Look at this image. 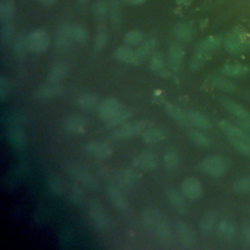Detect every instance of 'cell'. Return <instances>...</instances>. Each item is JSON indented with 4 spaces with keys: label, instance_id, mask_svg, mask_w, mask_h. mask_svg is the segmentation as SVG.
I'll list each match as a JSON object with an SVG mask.
<instances>
[{
    "label": "cell",
    "instance_id": "4dcf8cb0",
    "mask_svg": "<svg viewBox=\"0 0 250 250\" xmlns=\"http://www.w3.org/2000/svg\"><path fill=\"white\" fill-rule=\"evenodd\" d=\"M223 104L227 108V110L229 111L232 115H234L238 120H243L250 117V112L242 105L238 104L237 103H234L233 101L224 100Z\"/></svg>",
    "mask_w": 250,
    "mask_h": 250
},
{
    "label": "cell",
    "instance_id": "b9f144b4",
    "mask_svg": "<svg viewBox=\"0 0 250 250\" xmlns=\"http://www.w3.org/2000/svg\"><path fill=\"white\" fill-rule=\"evenodd\" d=\"M48 187L50 191L55 195H62L64 192V184L57 175H51L48 178Z\"/></svg>",
    "mask_w": 250,
    "mask_h": 250
},
{
    "label": "cell",
    "instance_id": "52a82bcc",
    "mask_svg": "<svg viewBox=\"0 0 250 250\" xmlns=\"http://www.w3.org/2000/svg\"><path fill=\"white\" fill-rule=\"evenodd\" d=\"M84 151L94 157L98 158H106L112 154L113 148L111 145L106 142L101 141H90L84 144L83 146Z\"/></svg>",
    "mask_w": 250,
    "mask_h": 250
},
{
    "label": "cell",
    "instance_id": "836d02e7",
    "mask_svg": "<svg viewBox=\"0 0 250 250\" xmlns=\"http://www.w3.org/2000/svg\"><path fill=\"white\" fill-rule=\"evenodd\" d=\"M188 117L190 122V124L200 128V129H209L211 127V123L209 119L202 114L201 112L197 110H188Z\"/></svg>",
    "mask_w": 250,
    "mask_h": 250
},
{
    "label": "cell",
    "instance_id": "f5cc1de1",
    "mask_svg": "<svg viewBox=\"0 0 250 250\" xmlns=\"http://www.w3.org/2000/svg\"><path fill=\"white\" fill-rule=\"evenodd\" d=\"M14 33V25L12 21L4 22L1 25V41L2 43L8 42Z\"/></svg>",
    "mask_w": 250,
    "mask_h": 250
},
{
    "label": "cell",
    "instance_id": "60d3db41",
    "mask_svg": "<svg viewBox=\"0 0 250 250\" xmlns=\"http://www.w3.org/2000/svg\"><path fill=\"white\" fill-rule=\"evenodd\" d=\"M26 51H28V49H27V45H26L25 36L18 35L15 38L14 44H13L14 55L16 56V58L21 59V58H23L25 56Z\"/></svg>",
    "mask_w": 250,
    "mask_h": 250
},
{
    "label": "cell",
    "instance_id": "7402d4cb",
    "mask_svg": "<svg viewBox=\"0 0 250 250\" xmlns=\"http://www.w3.org/2000/svg\"><path fill=\"white\" fill-rule=\"evenodd\" d=\"M166 197L170 205L180 214H186L188 212V206L183 197V193H180L175 188H169L166 190Z\"/></svg>",
    "mask_w": 250,
    "mask_h": 250
},
{
    "label": "cell",
    "instance_id": "6f0895ef",
    "mask_svg": "<svg viewBox=\"0 0 250 250\" xmlns=\"http://www.w3.org/2000/svg\"><path fill=\"white\" fill-rule=\"evenodd\" d=\"M238 121H239V124L241 125V127H242L244 130L250 132V117L247 118V119L238 120Z\"/></svg>",
    "mask_w": 250,
    "mask_h": 250
},
{
    "label": "cell",
    "instance_id": "ac0fdd59",
    "mask_svg": "<svg viewBox=\"0 0 250 250\" xmlns=\"http://www.w3.org/2000/svg\"><path fill=\"white\" fill-rule=\"evenodd\" d=\"M185 58V51L181 44L173 43L168 50V61L172 70L178 72L181 70Z\"/></svg>",
    "mask_w": 250,
    "mask_h": 250
},
{
    "label": "cell",
    "instance_id": "f907efd6",
    "mask_svg": "<svg viewBox=\"0 0 250 250\" xmlns=\"http://www.w3.org/2000/svg\"><path fill=\"white\" fill-rule=\"evenodd\" d=\"M211 55H207L201 52H197L195 51L191 60H190V68L192 70H197L200 67H202L204 65V63L208 61V59L210 58Z\"/></svg>",
    "mask_w": 250,
    "mask_h": 250
},
{
    "label": "cell",
    "instance_id": "f6af8a7d",
    "mask_svg": "<svg viewBox=\"0 0 250 250\" xmlns=\"http://www.w3.org/2000/svg\"><path fill=\"white\" fill-rule=\"evenodd\" d=\"M149 68L157 73H160L165 68V60L160 52H155L151 55L149 60Z\"/></svg>",
    "mask_w": 250,
    "mask_h": 250
},
{
    "label": "cell",
    "instance_id": "d6a6232c",
    "mask_svg": "<svg viewBox=\"0 0 250 250\" xmlns=\"http://www.w3.org/2000/svg\"><path fill=\"white\" fill-rule=\"evenodd\" d=\"M133 115V110L127 107H122L117 113H115L111 118L105 121L107 127H114L117 125L124 124Z\"/></svg>",
    "mask_w": 250,
    "mask_h": 250
},
{
    "label": "cell",
    "instance_id": "5b68a950",
    "mask_svg": "<svg viewBox=\"0 0 250 250\" xmlns=\"http://www.w3.org/2000/svg\"><path fill=\"white\" fill-rule=\"evenodd\" d=\"M89 218L93 225L99 229H105L110 225L109 217L104 207L97 200H92L88 205Z\"/></svg>",
    "mask_w": 250,
    "mask_h": 250
},
{
    "label": "cell",
    "instance_id": "7bdbcfd3",
    "mask_svg": "<svg viewBox=\"0 0 250 250\" xmlns=\"http://www.w3.org/2000/svg\"><path fill=\"white\" fill-rule=\"evenodd\" d=\"M108 35L106 28L104 26H100L97 30L95 40H94V49L96 51H102L107 44Z\"/></svg>",
    "mask_w": 250,
    "mask_h": 250
},
{
    "label": "cell",
    "instance_id": "ee69618b",
    "mask_svg": "<svg viewBox=\"0 0 250 250\" xmlns=\"http://www.w3.org/2000/svg\"><path fill=\"white\" fill-rule=\"evenodd\" d=\"M155 45H156V42L153 38H148L146 40H143V42L139 45V47L136 50L140 59L143 60L144 58L150 55L152 50L154 49Z\"/></svg>",
    "mask_w": 250,
    "mask_h": 250
},
{
    "label": "cell",
    "instance_id": "ba28073f",
    "mask_svg": "<svg viewBox=\"0 0 250 250\" xmlns=\"http://www.w3.org/2000/svg\"><path fill=\"white\" fill-rule=\"evenodd\" d=\"M157 155L152 150H144L133 160V166L142 171H152L157 167Z\"/></svg>",
    "mask_w": 250,
    "mask_h": 250
},
{
    "label": "cell",
    "instance_id": "11a10c76",
    "mask_svg": "<svg viewBox=\"0 0 250 250\" xmlns=\"http://www.w3.org/2000/svg\"><path fill=\"white\" fill-rule=\"evenodd\" d=\"M9 81L4 77H0V101L4 102L9 93Z\"/></svg>",
    "mask_w": 250,
    "mask_h": 250
},
{
    "label": "cell",
    "instance_id": "681fc988",
    "mask_svg": "<svg viewBox=\"0 0 250 250\" xmlns=\"http://www.w3.org/2000/svg\"><path fill=\"white\" fill-rule=\"evenodd\" d=\"M72 30V37L74 42H77L79 44H85L88 39L89 35L87 32V29L82 25H74L71 27Z\"/></svg>",
    "mask_w": 250,
    "mask_h": 250
},
{
    "label": "cell",
    "instance_id": "91938a15",
    "mask_svg": "<svg viewBox=\"0 0 250 250\" xmlns=\"http://www.w3.org/2000/svg\"><path fill=\"white\" fill-rule=\"evenodd\" d=\"M39 2H41L44 5H51L55 2V0H39Z\"/></svg>",
    "mask_w": 250,
    "mask_h": 250
},
{
    "label": "cell",
    "instance_id": "6125c7cd",
    "mask_svg": "<svg viewBox=\"0 0 250 250\" xmlns=\"http://www.w3.org/2000/svg\"><path fill=\"white\" fill-rule=\"evenodd\" d=\"M181 1H185V2H188V1H191V0H181Z\"/></svg>",
    "mask_w": 250,
    "mask_h": 250
},
{
    "label": "cell",
    "instance_id": "74e56055",
    "mask_svg": "<svg viewBox=\"0 0 250 250\" xmlns=\"http://www.w3.org/2000/svg\"><path fill=\"white\" fill-rule=\"evenodd\" d=\"M181 162L180 154L175 149H168L163 154V166L167 170L176 169Z\"/></svg>",
    "mask_w": 250,
    "mask_h": 250
},
{
    "label": "cell",
    "instance_id": "9a60e30c",
    "mask_svg": "<svg viewBox=\"0 0 250 250\" xmlns=\"http://www.w3.org/2000/svg\"><path fill=\"white\" fill-rule=\"evenodd\" d=\"M158 240L166 246H169L174 241V234L169 222L163 217L153 228Z\"/></svg>",
    "mask_w": 250,
    "mask_h": 250
},
{
    "label": "cell",
    "instance_id": "f35d334b",
    "mask_svg": "<svg viewBox=\"0 0 250 250\" xmlns=\"http://www.w3.org/2000/svg\"><path fill=\"white\" fill-rule=\"evenodd\" d=\"M221 72L227 76H241L248 72V67L240 63H228L222 67Z\"/></svg>",
    "mask_w": 250,
    "mask_h": 250
},
{
    "label": "cell",
    "instance_id": "7dc6e473",
    "mask_svg": "<svg viewBox=\"0 0 250 250\" xmlns=\"http://www.w3.org/2000/svg\"><path fill=\"white\" fill-rule=\"evenodd\" d=\"M144 40V34L141 30L133 29L128 31L124 36V42L128 46H139Z\"/></svg>",
    "mask_w": 250,
    "mask_h": 250
},
{
    "label": "cell",
    "instance_id": "d4e9b609",
    "mask_svg": "<svg viewBox=\"0 0 250 250\" xmlns=\"http://www.w3.org/2000/svg\"><path fill=\"white\" fill-rule=\"evenodd\" d=\"M167 137L165 130L161 128H147L142 134V139L144 143L147 145H155L164 141Z\"/></svg>",
    "mask_w": 250,
    "mask_h": 250
},
{
    "label": "cell",
    "instance_id": "4fadbf2b",
    "mask_svg": "<svg viewBox=\"0 0 250 250\" xmlns=\"http://www.w3.org/2000/svg\"><path fill=\"white\" fill-rule=\"evenodd\" d=\"M176 230L181 243L186 247H190L195 242V233L192 228L184 221L176 222Z\"/></svg>",
    "mask_w": 250,
    "mask_h": 250
},
{
    "label": "cell",
    "instance_id": "603a6c76",
    "mask_svg": "<svg viewBox=\"0 0 250 250\" xmlns=\"http://www.w3.org/2000/svg\"><path fill=\"white\" fill-rule=\"evenodd\" d=\"M217 235L224 241L230 240L235 233V225L230 219H221L217 225Z\"/></svg>",
    "mask_w": 250,
    "mask_h": 250
},
{
    "label": "cell",
    "instance_id": "1f68e13d",
    "mask_svg": "<svg viewBox=\"0 0 250 250\" xmlns=\"http://www.w3.org/2000/svg\"><path fill=\"white\" fill-rule=\"evenodd\" d=\"M189 140L197 146L202 148H209L212 146V140L204 133L197 130H190L188 133Z\"/></svg>",
    "mask_w": 250,
    "mask_h": 250
},
{
    "label": "cell",
    "instance_id": "8d00e7d4",
    "mask_svg": "<svg viewBox=\"0 0 250 250\" xmlns=\"http://www.w3.org/2000/svg\"><path fill=\"white\" fill-rule=\"evenodd\" d=\"M209 81L213 87L224 92H232L235 90V84L227 78L221 76H210Z\"/></svg>",
    "mask_w": 250,
    "mask_h": 250
},
{
    "label": "cell",
    "instance_id": "d590c367",
    "mask_svg": "<svg viewBox=\"0 0 250 250\" xmlns=\"http://www.w3.org/2000/svg\"><path fill=\"white\" fill-rule=\"evenodd\" d=\"M216 224V214L213 211H207L202 216L200 223H199V229L203 234H209Z\"/></svg>",
    "mask_w": 250,
    "mask_h": 250
},
{
    "label": "cell",
    "instance_id": "94428289",
    "mask_svg": "<svg viewBox=\"0 0 250 250\" xmlns=\"http://www.w3.org/2000/svg\"><path fill=\"white\" fill-rule=\"evenodd\" d=\"M78 2L83 5V4H86L88 2V0H78Z\"/></svg>",
    "mask_w": 250,
    "mask_h": 250
},
{
    "label": "cell",
    "instance_id": "ab89813d",
    "mask_svg": "<svg viewBox=\"0 0 250 250\" xmlns=\"http://www.w3.org/2000/svg\"><path fill=\"white\" fill-rule=\"evenodd\" d=\"M82 185H79V183H72L69 188L68 193V201L73 204L77 205L80 204L84 199V189L81 187Z\"/></svg>",
    "mask_w": 250,
    "mask_h": 250
},
{
    "label": "cell",
    "instance_id": "44dd1931",
    "mask_svg": "<svg viewBox=\"0 0 250 250\" xmlns=\"http://www.w3.org/2000/svg\"><path fill=\"white\" fill-rule=\"evenodd\" d=\"M106 193H107V196H108L109 200L111 201L112 205L116 209H118L120 211H126L128 209V207H129L128 199L126 198V196L123 194V192L119 188H117L114 186H109V187H107Z\"/></svg>",
    "mask_w": 250,
    "mask_h": 250
},
{
    "label": "cell",
    "instance_id": "f546056e",
    "mask_svg": "<svg viewBox=\"0 0 250 250\" xmlns=\"http://www.w3.org/2000/svg\"><path fill=\"white\" fill-rule=\"evenodd\" d=\"M221 44V38L219 36H209L202 41H200L196 48L195 51L201 52L207 55H211V53L216 50Z\"/></svg>",
    "mask_w": 250,
    "mask_h": 250
},
{
    "label": "cell",
    "instance_id": "5bb4252c",
    "mask_svg": "<svg viewBox=\"0 0 250 250\" xmlns=\"http://www.w3.org/2000/svg\"><path fill=\"white\" fill-rule=\"evenodd\" d=\"M62 93V89L60 86V83H52L47 81V83L42 84L37 88L34 95L38 100L46 101L52 100L59 97Z\"/></svg>",
    "mask_w": 250,
    "mask_h": 250
},
{
    "label": "cell",
    "instance_id": "8992f818",
    "mask_svg": "<svg viewBox=\"0 0 250 250\" xmlns=\"http://www.w3.org/2000/svg\"><path fill=\"white\" fill-rule=\"evenodd\" d=\"M249 43L250 39L248 35L240 29H235L227 37L225 41V48L228 52L235 54L243 51Z\"/></svg>",
    "mask_w": 250,
    "mask_h": 250
},
{
    "label": "cell",
    "instance_id": "816d5d0a",
    "mask_svg": "<svg viewBox=\"0 0 250 250\" xmlns=\"http://www.w3.org/2000/svg\"><path fill=\"white\" fill-rule=\"evenodd\" d=\"M109 17L111 23L114 27H118L121 23V14H120V9L119 5L116 2H112L109 6Z\"/></svg>",
    "mask_w": 250,
    "mask_h": 250
},
{
    "label": "cell",
    "instance_id": "680465c9",
    "mask_svg": "<svg viewBox=\"0 0 250 250\" xmlns=\"http://www.w3.org/2000/svg\"><path fill=\"white\" fill-rule=\"evenodd\" d=\"M126 2L130 3V4H134V5H138V4H142L145 2V0H125Z\"/></svg>",
    "mask_w": 250,
    "mask_h": 250
},
{
    "label": "cell",
    "instance_id": "cb8c5ba5",
    "mask_svg": "<svg viewBox=\"0 0 250 250\" xmlns=\"http://www.w3.org/2000/svg\"><path fill=\"white\" fill-rule=\"evenodd\" d=\"M114 56L118 61L129 64H138L142 61L137 52L127 46H121L117 48L114 52Z\"/></svg>",
    "mask_w": 250,
    "mask_h": 250
},
{
    "label": "cell",
    "instance_id": "2e32d148",
    "mask_svg": "<svg viewBox=\"0 0 250 250\" xmlns=\"http://www.w3.org/2000/svg\"><path fill=\"white\" fill-rule=\"evenodd\" d=\"M218 125L220 129L228 136L229 139H240V140H250L249 134L242 127H238L228 120H219Z\"/></svg>",
    "mask_w": 250,
    "mask_h": 250
},
{
    "label": "cell",
    "instance_id": "6da1fadb",
    "mask_svg": "<svg viewBox=\"0 0 250 250\" xmlns=\"http://www.w3.org/2000/svg\"><path fill=\"white\" fill-rule=\"evenodd\" d=\"M198 168L202 173L208 176L219 177L229 170V162L223 156L209 155L199 162Z\"/></svg>",
    "mask_w": 250,
    "mask_h": 250
},
{
    "label": "cell",
    "instance_id": "8fae6325",
    "mask_svg": "<svg viewBox=\"0 0 250 250\" xmlns=\"http://www.w3.org/2000/svg\"><path fill=\"white\" fill-rule=\"evenodd\" d=\"M121 103L115 98H106L98 106L100 117L105 122L122 108Z\"/></svg>",
    "mask_w": 250,
    "mask_h": 250
},
{
    "label": "cell",
    "instance_id": "bcb514c9",
    "mask_svg": "<svg viewBox=\"0 0 250 250\" xmlns=\"http://www.w3.org/2000/svg\"><path fill=\"white\" fill-rule=\"evenodd\" d=\"M232 189L239 194L250 192V176H244L236 179L232 183Z\"/></svg>",
    "mask_w": 250,
    "mask_h": 250
},
{
    "label": "cell",
    "instance_id": "9f6ffc18",
    "mask_svg": "<svg viewBox=\"0 0 250 250\" xmlns=\"http://www.w3.org/2000/svg\"><path fill=\"white\" fill-rule=\"evenodd\" d=\"M242 242L246 247H250V222L246 223L242 229Z\"/></svg>",
    "mask_w": 250,
    "mask_h": 250
},
{
    "label": "cell",
    "instance_id": "c3c4849f",
    "mask_svg": "<svg viewBox=\"0 0 250 250\" xmlns=\"http://www.w3.org/2000/svg\"><path fill=\"white\" fill-rule=\"evenodd\" d=\"M230 145L241 154L250 157V140H240V139H229Z\"/></svg>",
    "mask_w": 250,
    "mask_h": 250
},
{
    "label": "cell",
    "instance_id": "e575fe53",
    "mask_svg": "<svg viewBox=\"0 0 250 250\" xmlns=\"http://www.w3.org/2000/svg\"><path fill=\"white\" fill-rule=\"evenodd\" d=\"M15 14V4L12 0H1L0 2V21L1 23L13 21Z\"/></svg>",
    "mask_w": 250,
    "mask_h": 250
},
{
    "label": "cell",
    "instance_id": "3957f363",
    "mask_svg": "<svg viewBox=\"0 0 250 250\" xmlns=\"http://www.w3.org/2000/svg\"><path fill=\"white\" fill-rule=\"evenodd\" d=\"M25 39L28 51L36 54L45 52L50 45V37L42 28H36L30 31L25 36Z\"/></svg>",
    "mask_w": 250,
    "mask_h": 250
},
{
    "label": "cell",
    "instance_id": "e0dca14e",
    "mask_svg": "<svg viewBox=\"0 0 250 250\" xmlns=\"http://www.w3.org/2000/svg\"><path fill=\"white\" fill-rule=\"evenodd\" d=\"M7 139L13 146L18 148L23 147L26 144L25 133L21 124H11L8 126Z\"/></svg>",
    "mask_w": 250,
    "mask_h": 250
},
{
    "label": "cell",
    "instance_id": "4316f807",
    "mask_svg": "<svg viewBox=\"0 0 250 250\" xmlns=\"http://www.w3.org/2000/svg\"><path fill=\"white\" fill-rule=\"evenodd\" d=\"M77 105L85 110H92L99 106L100 101L96 94L94 93H84L80 95L76 100Z\"/></svg>",
    "mask_w": 250,
    "mask_h": 250
},
{
    "label": "cell",
    "instance_id": "ffe728a7",
    "mask_svg": "<svg viewBox=\"0 0 250 250\" xmlns=\"http://www.w3.org/2000/svg\"><path fill=\"white\" fill-rule=\"evenodd\" d=\"M164 110L169 115V117H171L182 126H188L190 124L188 117V112H186L179 105L172 103H166L164 104Z\"/></svg>",
    "mask_w": 250,
    "mask_h": 250
},
{
    "label": "cell",
    "instance_id": "9c48e42d",
    "mask_svg": "<svg viewBox=\"0 0 250 250\" xmlns=\"http://www.w3.org/2000/svg\"><path fill=\"white\" fill-rule=\"evenodd\" d=\"M181 191L183 195L189 200H196L202 195V185L194 177L186 178L181 185Z\"/></svg>",
    "mask_w": 250,
    "mask_h": 250
},
{
    "label": "cell",
    "instance_id": "484cf974",
    "mask_svg": "<svg viewBox=\"0 0 250 250\" xmlns=\"http://www.w3.org/2000/svg\"><path fill=\"white\" fill-rule=\"evenodd\" d=\"M67 70L68 68L65 62H58L54 63L50 68L47 75V80L52 83H60L66 76Z\"/></svg>",
    "mask_w": 250,
    "mask_h": 250
},
{
    "label": "cell",
    "instance_id": "db71d44e",
    "mask_svg": "<svg viewBox=\"0 0 250 250\" xmlns=\"http://www.w3.org/2000/svg\"><path fill=\"white\" fill-rule=\"evenodd\" d=\"M93 11L98 16H104L108 13L109 8L105 2L98 1L93 5Z\"/></svg>",
    "mask_w": 250,
    "mask_h": 250
},
{
    "label": "cell",
    "instance_id": "83f0119b",
    "mask_svg": "<svg viewBox=\"0 0 250 250\" xmlns=\"http://www.w3.org/2000/svg\"><path fill=\"white\" fill-rule=\"evenodd\" d=\"M163 218L162 214L155 208L152 207H148L146 209H145L142 213V222L146 227L151 228L153 229L157 223Z\"/></svg>",
    "mask_w": 250,
    "mask_h": 250
},
{
    "label": "cell",
    "instance_id": "277c9868",
    "mask_svg": "<svg viewBox=\"0 0 250 250\" xmlns=\"http://www.w3.org/2000/svg\"><path fill=\"white\" fill-rule=\"evenodd\" d=\"M148 128L147 120H140L131 123H124L118 127L112 134L114 140L122 141L128 140L138 135H142L146 129Z\"/></svg>",
    "mask_w": 250,
    "mask_h": 250
},
{
    "label": "cell",
    "instance_id": "d6986e66",
    "mask_svg": "<svg viewBox=\"0 0 250 250\" xmlns=\"http://www.w3.org/2000/svg\"><path fill=\"white\" fill-rule=\"evenodd\" d=\"M116 180L120 186L124 188H132L139 182L140 175L135 169L127 167L118 171L116 174Z\"/></svg>",
    "mask_w": 250,
    "mask_h": 250
},
{
    "label": "cell",
    "instance_id": "7c38bea8",
    "mask_svg": "<svg viewBox=\"0 0 250 250\" xmlns=\"http://www.w3.org/2000/svg\"><path fill=\"white\" fill-rule=\"evenodd\" d=\"M71 27L72 26L63 24L58 29L57 34H56V39H55L56 46H57L58 50L64 52V51H67L71 47L72 43L74 42L73 37H72Z\"/></svg>",
    "mask_w": 250,
    "mask_h": 250
},
{
    "label": "cell",
    "instance_id": "f1b7e54d",
    "mask_svg": "<svg viewBox=\"0 0 250 250\" xmlns=\"http://www.w3.org/2000/svg\"><path fill=\"white\" fill-rule=\"evenodd\" d=\"M174 35L181 41H189L193 37V28L188 22H177L173 27Z\"/></svg>",
    "mask_w": 250,
    "mask_h": 250
},
{
    "label": "cell",
    "instance_id": "7a4b0ae2",
    "mask_svg": "<svg viewBox=\"0 0 250 250\" xmlns=\"http://www.w3.org/2000/svg\"><path fill=\"white\" fill-rule=\"evenodd\" d=\"M66 172L72 179H74V181L82 185L84 188L94 190L99 188V182L97 178L86 168L76 164H68Z\"/></svg>",
    "mask_w": 250,
    "mask_h": 250
},
{
    "label": "cell",
    "instance_id": "30bf717a",
    "mask_svg": "<svg viewBox=\"0 0 250 250\" xmlns=\"http://www.w3.org/2000/svg\"><path fill=\"white\" fill-rule=\"evenodd\" d=\"M89 125L88 119L81 114H73L65 118L63 128L70 134H84Z\"/></svg>",
    "mask_w": 250,
    "mask_h": 250
}]
</instances>
